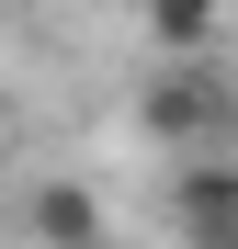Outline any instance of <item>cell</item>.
<instances>
[{"label": "cell", "instance_id": "1", "mask_svg": "<svg viewBox=\"0 0 238 249\" xmlns=\"http://www.w3.org/2000/svg\"><path fill=\"white\" fill-rule=\"evenodd\" d=\"M136 124H147L170 159H193V147H238V91L216 79V57H170V68L136 91Z\"/></svg>", "mask_w": 238, "mask_h": 249}, {"label": "cell", "instance_id": "2", "mask_svg": "<svg viewBox=\"0 0 238 249\" xmlns=\"http://www.w3.org/2000/svg\"><path fill=\"white\" fill-rule=\"evenodd\" d=\"M170 227H182V249H238V147L170 159Z\"/></svg>", "mask_w": 238, "mask_h": 249}, {"label": "cell", "instance_id": "3", "mask_svg": "<svg viewBox=\"0 0 238 249\" xmlns=\"http://www.w3.org/2000/svg\"><path fill=\"white\" fill-rule=\"evenodd\" d=\"M136 23H147L159 57H216L227 23H238V0H136Z\"/></svg>", "mask_w": 238, "mask_h": 249}, {"label": "cell", "instance_id": "4", "mask_svg": "<svg viewBox=\"0 0 238 249\" xmlns=\"http://www.w3.org/2000/svg\"><path fill=\"white\" fill-rule=\"evenodd\" d=\"M23 227H34V249H102V204L79 181H34L23 193Z\"/></svg>", "mask_w": 238, "mask_h": 249}]
</instances>
